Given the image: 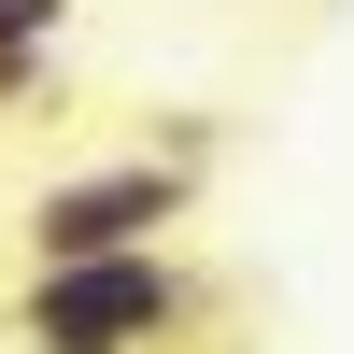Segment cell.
Instances as JSON below:
<instances>
[{
  "mask_svg": "<svg viewBox=\"0 0 354 354\" xmlns=\"http://www.w3.org/2000/svg\"><path fill=\"white\" fill-rule=\"evenodd\" d=\"M227 312V283L185 241H128V255H28L0 340L15 354H185Z\"/></svg>",
  "mask_w": 354,
  "mask_h": 354,
  "instance_id": "1",
  "label": "cell"
},
{
  "mask_svg": "<svg viewBox=\"0 0 354 354\" xmlns=\"http://www.w3.org/2000/svg\"><path fill=\"white\" fill-rule=\"evenodd\" d=\"M198 185H213V128H170L142 142V156H85V170H43L15 213L28 255H128V241H170V227L198 213Z\"/></svg>",
  "mask_w": 354,
  "mask_h": 354,
  "instance_id": "2",
  "label": "cell"
},
{
  "mask_svg": "<svg viewBox=\"0 0 354 354\" xmlns=\"http://www.w3.org/2000/svg\"><path fill=\"white\" fill-rule=\"evenodd\" d=\"M57 28H71V0H0V57H57Z\"/></svg>",
  "mask_w": 354,
  "mask_h": 354,
  "instance_id": "3",
  "label": "cell"
}]
</instances>
